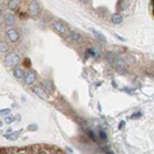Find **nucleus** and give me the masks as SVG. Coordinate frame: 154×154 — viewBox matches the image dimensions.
Returning <instances> with one entry per match:
<instances>
[{"label":"nucleus","mask_w":154,"mask_h":154,"mask_svg":"<svg viewBox=\"0 0 154 154\" xmlns=\"http://www.w3.org/2000/svg\"><path fill=\"white\" fill-rule=\"evenodd\" d=\"M5 62H6V65L13 67V65H16L19 62H20V57H19L17 53L11 52V53H9V54L5 57Z\"/></svg>","instance_id":"obj_1"},{"label":"nucleus","mask_w":154,"mask_h":154,"mask_svg":"<svg viewBox=\"0 0 154 154\" xmlns=\"http://www.w3.org/2000/svg\"><path fill=\"white\" fill-rule=\"evenodd\" d=\"M28 11H30V14L32 15V16H37L38 13H39V5H38L36 1L31 3L30 6H28Z\"/></svg>","instance_id":"obj_2"},{"label":"nucleus","mask_w":154,"mask_h":154,"mask_svg":"<svg viewBox=\"0 0 154 154\" xmlns=\"http://www.w3.org/2000/svg\"><path fill=\"white\" fill-rule=\"evenodd\" d=\"M53 27L56 28L57 32H59V33H62V35H65V33H67V27H65L63 24H62V22H59V21L53 22Z\"/></svg>","instance_id":"obj_3"},{"label":"nucleus","mask_w":154,"mask_h":154,"mask_svg":"<svg viewBox=\"0 0 154 154\" xmlns=\"http://www.w3.org/2000/svg\"><path fill=\"white\" fill-rule=\"evenodd\" d=\"M6 35H7V38L11 41V42H16V41L19 39V37H20V36H19V32H17L16 30H13V28L9 30Z\"/></svg>","instance_id":"obj_4"},{"label":"nucleus","mask_w":154,"mask_h":154,"mask_svg":"<svg viewBox=\"0 0 154 154\" xmlns=\"http://www.w3.org/2000/svg\"><path fill=\"white\" fill-rule=\"evenodd\" d=\"M35 80H36V75L33 71H30V73L25 77V83L27 85H31V84H33L35 83Z\"/></svg>","instance_id":"obj_5"},{"label":"nucleus","mask_w":154,"mask_h":154,"mask_svg":"<svg viewBox=\"0 0 154 154\" xmlns=\"http://www.w3.org/2000/svg\"><path fill=\"white\" fill-rule=\"evenodd\" d=\"M13 74H14V77L15 78H24L25 77V71H24V69H21V68H15L14 70H13Z\"/></svg>","instance_id":"obj_6"},{"label":"nucleus","mask_w":154,"mask_h":154,"mask_svg":"<svg viewBox=\"0 0 154 154\" xmlns=\"http://www.w3.org/2000/svg\"><path fill=\"white\" fill-rule=\"evenodd\" d=\"M111 21L114 22V24H116V25H118V24H121L123 21V17L120 14H114V15L111 16Z\"/></svg>","instance_id":"obj_7"},{"label":"nucleus","mask_w":154,"mask_h":154,"mask_svg":"<svg viewBox=\"0 0 154 154\" xmlns=\"http://www.w3.org/2000/svg\"><path fill=\"white\" fill-rule=\"evenodd\" d=\"M33 92L38 96V97H41V99H45V100H47V95L45 94V91L43 90H41L39 88H33Z\"/></svg>","instance_id":"obj_8"},{"label":"nucleus","mask_w":154,"mask_h":154,"mask_svg":"<svg viewBox=\"0 0 154 154\" xmlns=\"http://www.w3.org/2000/svg\"><path fill=\"white\" fill-rule=\"evenodd\" d=\"M4 19H5V21H6L9 25H13V24H14V15H11V14H6V15L4 16Z\"/></svg>","instance_id":"obj_9"},{"label":"nucleus","mask_w":154,"mask_h":154,"mask_svg":"<svg viewBox=\"0 0 154 154\" xmlns=\"http://www.w3.org/2000/svg\"><path fill=\"white\" fill-rule=\"evenodd\" d=\"M92 33H94V35H95V36H96V37L100 39V41H102V42H106V38H105V36H104V35H101V33H99L96 30H92Z\"/></svg>","instance_id":"obj_10"},{"label":"nucleus","mask_w":154,"mask_h":154,"mask_svg":"<svg viewBox=\"0 0 154 154\" xmlns=\"http://www.w3.org/2000/svg\"><path fill=\"white\" fill-rule=\"evenodd\" d=\"M19 4H20V1H7V5H9V7L11 9V10H15V9H17Z\"/></svg>","instance_id":"obj_11"},{"label":"nucleus","mask_w":154,"mask_h":154,"mask_svg":"<svg viewBox=\"0 0 154 154\" xmlns=\"http://www.w3.org/2000/svg\"><path fill=\"white\" fill-rule=\"evenodd\" d=\"M21 131H22V129H21ZM21 131H19L17 133H14V135H5L4 137H5V138H7V139H13V141H15V139L17 138V136L20 135V132H21Z\"/></svg>","instance_id":"obj_12"},{"label":"nucleus","mask_w":154,"mask_h":154,"mask_svg":"<svg viewBox=\"0 0 154 154\" xmlns=\"http://www.w3.org/2000/svg\"><path fill=\"white\" fill-rule=\"evenodd\" d=\"M70 35H71V37H73L75 41H79V39H80V36H79V33H77L75 31H71V32H70Z\"/></svg>","instance_id":"obj_13"},{"label":"nucleus","mask_w":154,"mask_h":154,"mask_svg":"<svg viewBox=\"0 0 154 154\" xmlns=\"http://www.w3.org/2000/svg\"><path fill=\"white\" fill-rule=\"evenodd\" d=\"M6 45L4 43V42H0V53H1V52H5V51H6Z\"/></svg>","instance_id":"obj_14"},{"label":"nucleus","mask_w":154,"mask_h":154,"mask_svg":"<svg viewBox=\"0 0 154 154\" xmlns=\"http://www.w3.org/2000/svg\"><path fill=\"white\" fill-rule=\"evenodd\" d=\"M10 114V109H4V110H0V116H3V115H7Z\"/></svg>","instance_id":"obj_15"},{"label":"nucleus","mask_w":154,"mask_h":154,"mask_svg":"<svg viewBox=\"0 0 154 154\" xmlns=\"http://www.w3.org/2000/svg\"><path fill=\"white\" fill-rule=\"evenodd\" d=\"M5 123H11V122H14V117L13 116H7V117H5Z\"/></svg>","instance_id":"obj_16"},{"label":"nucleus","mask_w":154,"mask_h":154,"mask_svg":"<svg viewBox=\"0 0 154 154\" xmlns=\"http://www.w3.org/2000/svg\"><path fill=\"white\" fill-rule=\"evenodd\" d=\"M38 127H37V125H30L28 127H27V129L28 131H36Z\"/></svg>","instance_id":"obj_17"},{"label":"nucleus","mask_w":154,"mask_h":154,"mask_svg":"<svg viewBox=\"0 0 154 154\" xmlns=\"http://www.w3.org/2000/svg\"><path fill=\"white\" fill-rule=\"evenodd\" d=\"M100 137L104 139V141H106V138H107V136H106V133L104 132V131H100Z\"/></svg>","instance_id":"obj_18"},{"label":"nucleus","mask_w":154,"mask_h":154,"mask_svg":"<svg viewBox=\"0 0 154 154\" xmlns=\"http://www.w3.org/2000/svg\"><path fill=\"white\" fill-rule=\"evenodd\" d=\"M88 135H89V137H90L92 141H95V135H94V133H92L91 131H88Z\"/></svg>","instance_id":"obj_19"},{"label":"nucleus","mask_w":154,"mask_h":154,"mask_svg":"<svg viewBox=\"0 0 154 154\" xmlns=\"http://www.w3.org/2000/svg\"><path fill=\"white\" fill-rule=\"evenodd\" d=\"M25 65H26V67H30V65H31L30 59H28V58H26V59H25Z\"/></svg>","instance_id":"obj_20"},{"label":"nucleus","mask_w":154,"mask_h":154,"mask_svg":"<svg viewBox=\"0 0 154 154\" xmlns=\"http://www.w3.org/2000/svg\"><path fill=\"white\" fill-rule=\"evenodd\" d=\"M123 126H125V122H123V121H122V122H120V125H118V128L121 129V128H122Z\"/></svg>","instance_id":"obj_21"},{"label":"nucleus","mask_w":154,"mask_h":154,"mask_svg":"<svg viewBox=\"0 0 154 154\" xmlns=\"http://www.w3.org/2000/svg\"><path fill=\"white\" fill-rule=\"evenodd\" d=\"M88 53H89V56H94V52H92L91 49H89V51H88Z\"/></svg>","instance_id":"obj_22"},{"label":"nucleus","mask_w":154,"mask_h":154,"mask_svg":"<svg viewBox=\"0 0 154 154\" xmlns=\"http://www.w3.org/2000/svg\"><path fill=\"white\" fill-rule=\"evenodd\" d=\"M37 154H48L47 152H45V150H41V152H38Z\"/></svg>","instance_id":"obj_23"},{"label":"nucleus","mask_w":154,"mask_h":154,"mask_svg":"<svg viewBox=\"0 0 154 154\" xmlns=\"http://www.w3.org/2000/svg\"><path fill=\"white\" fill-rule=\"evenodd\" d=\"M67 150H68L69 153H73V149H71V148H69V147H67Z\"/></svg>","instance_id":"obj_24"},{"label":"nucleus","mask_w":154,"mask_h":154,"mask_svg":"<svg viewBox=\"0 0 154 154\" xmlns=\"http://www.w3.org/2000/svg\"><path fill=\"white\" fill-rule=\"evenodd\" d=\"M3 123H4L3 121H0V127H1V126H3Z\"/></svg>","instance_id":"obj_25"},{"label":"nucleus","mask_w":154,"mask_h":154,"mask_svg":"<svg viewBox=\"0 0 154 154\" xmlns=\"http://www.w3.org/2000/svg\"><path fill=\"white\" fill-rule=\"evenodd\" d=\"M0 11H1V6H0Z\"/></svg>","instance_id":"obj_26"}]
</instances>
